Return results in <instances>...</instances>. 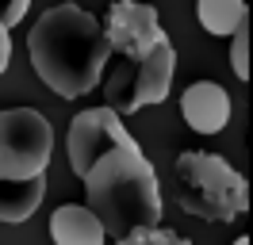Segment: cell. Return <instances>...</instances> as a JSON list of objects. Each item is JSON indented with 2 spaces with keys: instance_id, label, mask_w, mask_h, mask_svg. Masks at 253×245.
<instances>
[{
  "instance_id": "16",
  "label": "cell",
  "mask_w": 253,
  "mask_h": 245,
  "mask_svg": "<svg viewBox=\"0 0 253 245\" xmlns=\"http://www.w3.org/2000/svg\"><path fill=\"white\" fill-rule=\"evenodd\" d=\"M234 245H250V238H238V242H234Z\"/></svg>"
},
{
  "instance_id": "12",
  "label": "cell",
  "mask_w": 253,
  "mask_h": 245,
  "mask_svg": "<svg viewBox=\"0 0 253 245\" xmlns=\"http://www.w3.org/2000/svg\"><path fill=\"white\" fill-rule=\"evenodd\" d=\"M119 245H192V242H188V238H180L176 230L146 226V230H134V234H126Z\"/></svg>"
},
{
  "instance_id": "9",
  "label": "cell",
  "mask_w": 253,
  "mask_h": 245,
  "mask_svg": "<svg viewBox=\"0 0 253 245\" xmlns=\"http://www.w3.org/2000/svg\"><path fill=\"white\" fill-rule=\"evenodd\" d=\"M50 238L54 245H104L108 230L88 203H62L50 214Z\"/></svg>"
},
{
  "instance_id": "3",
  "label": "cell",
  "mask_w": 253,
  "mask_h": 245,
  "mask_svg": "<svg viewBox=\"0 0 253 245\" xmlns=\"http://www.w3.org/2000/svg\"><path fill=\"white\" fill-rule=\"evenodd\" d=\"M173 196L188 214L204 222H234L250 207V184L215 153L184 150L173 161Z\"/></svg>"
},
{
  "instance_id": "7",
  "label": "cell",
  "mask_w": 253,
  "mask_h": 245,
  "mask_svg": "<svg viewBox=\"0 0 253 245\" xmlns=\"http://www.w3.org/2000/svg\"><path fill=\"white\" fill-rule=\"evenodd\" d=\"M104 35L115 54H123L126 61L146 58L158 42H165V31H161V19L150 4H138V0H115L108 8V23H104Z\"/></svg>"
},
{
  "instance_id": "13",
  "label": "cell",
  "mask_w": 253,
  "mask_h": 245,
  "mask_svg": "<svg viewBox=\"0 0 253 245\" xmlns=\"http://www.w3.org/2000/svg\"><path fill=\"white\" fill-rule=\"evenodd\" d=\"M230 39H234V42H230V65H234L238 81H250V19H246Z\"/></svg>"
},
{
  "instance_id": "15",
  "label": "cell",
  "mask_w": 253,
  "mask_h": 245,
  "mask_svg": "<svg viewBox=\"0 0 253 245\" xmlns=\"http://www.w3.org/2000/svg\"><path fill=\"white\" fill-rule=\"evenodd\" d=\"M8 61H12V39H8V27L0 23V73L8 69Z\"/></svg>"
},
{
  "instance_id": "5",
  "label": "cell",
  "mask_w": 253,
  "mask_h": 245,
  "mask_svg": "<svg viewBox=\"0 0 253 245\" xmlns=\"http://www.w3.org/2000/svg\"><path fill=\"white\" fill-rule=\"evenodd\" d=\"M111 150H142L126 134L115 107H88V111H81L77 119L69 122V168L77 176H84Z\"/></svg>"
},
{
  "instance_id": "11",
  "label": "cell",
  "mask_w": 253,
  "mask_h": 245,
  "mask_svg": "<svg viewBox=\"0 0 253 245\" xmlns=\"http://www.w3.org/2000/svg\"><path fill=\"white\" fill-rule=\"evenodd\" d=\"M196 15H200L207 35L230 39L250 19V8H246V0H196Z\"/></svg>"
},
{
  "instance_id": "6",
  "label": "cell",
  "mask_w": 253,
  "mask_h": 245,
  "mask_svg": "<svg viewBox=\"0 0 253 245\" xmlns=\"http://www.w3.org/2000/svg\"><path fill=\"white\" fill-rule=\"evenodd\" d=\"M134 73L130 81H115L111 84V100H115V111H142L150 104H161L169 96V84H173V69H176V50L173 42L165 39L158 42L146 58L130 61Z\"/></svg>"
},
{
  "instance_id": "2",
  "label": "cell",
  "mask_w": 253,
  "mask_h": 245,
  "mask_svg": "<svg viewBox=\"0 0 253 245\" xmlns=\"http://www.w3.org/2000/svg\"><path fill=\"white\" fill-rule=\"evenodd\" d=\"M92 214L115 242L146 226H161V184L142 150H111L84 176Z\"/></svg>"
},
{
  "instance_id": "4",
  "label": "cell",
  "mask_w": 253,
  "mask_h": 245,
  "mask_svg": "<svg viewBox=\"0 0 253 245\" xmlns=\"http://www.w3.org/2000/svg\"><path fill=\"white\" fill-rule=\"evenodd\" d=\"M54 146L50 122L35 107H8L0 111V176L31 180L42 176Z\"/></svg>"
},
{
  "instance_id": "8",
  "label": "cell",
  "mask_w": 253,
  "mask_h": 245,
  "mask_svg": "<svg viewBox=\"0 0 253 245\" xmlns=\"http://www.w3.org/2000/svg\"><path fill=\"white\" fill-rule=\"evenodd\" d=\"M180 115L200 134H219L230 122V92L215 81H196L180 96Z\"/></svg>"
},
{
  "instance_id": "1",
  "label": "cell",
  "mask_w": 253,
  "mask_h": 245,
  "mask_svg": "<svg viewBox=\"0 0 253 245\" xmlns=\"http://www.w3.org/2000/svg\"><path fill=\"white\" fill-rule=\"evenodd\" d=\"M27 54L39 81L62 100H77L96 88L111 58L104 23L77 4H58L39 15L27 35Z\"/></svg>"
},
{
  "instance_id": "14",
  "label": "cell",
  "mask_w": 253,
  "mask_h": 245,
  "mask_svg": "<svg viewBox=\"0 0 253 245\" xmlns=\"http://www.w3.org/2000/svg\"><path fill=\"white\" fill-rule=\"evenodd\" d=\"M27 8H31V0H0V23L12 31L19 19L27 15Z\"/></svg>"
},
{
  "instance_id": "10",
  "label": "cell",
  "mask_w": 253,
  "mask_h": 245,
  "mask_svg": "<svg viewBox=\"0 0 253 245\" xmlns=\"http://www.w3.org/2000/svg\"><path fill=\"white\" fill-rule=\"evenodd\" d=\"M46 196V176H31V180H8L0 176V222H23L31 218L35 207Z\"/></svg>"
}]
</instances>
